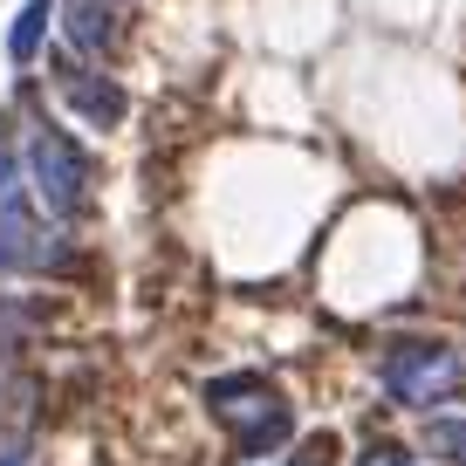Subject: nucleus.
Masks as SVG:
<instances>
[{
  "instance_id": "1a4fd4ad",
  "label": "nucleus",
  "mask_w": 466,
  "mask_h": 466,
  "mask_svg": "<svg viewBox=\"0 0 466 466\" xmlns=\"http://www.w3.org/2000/svg\"><path fill=\"white\" fill-rule=\"evenodd\" d=\"M0 206H21V151L7 137V116H0Z\"/></svg>"
},
{
  "instance_id": "f257e3e1",
  "label": "nucleus",
  "mask_w": 466,
  "mask_h": 466,
  "mask_svg": "<svg viewBox=\"0 0 466 466\" xmlns=\"http://www.w3.org/2000/svg\"><path fill=\"white\" fill-rule=\"evenodd\" d=\"M384 391L398 398V405L425 411L439 405V398H452L466 384V350L460 343H432V336H405V343L384 350Z\"/></svg>"
},
{
  "instance_id": "7ed1b4c3",
  "label": "nucleus",
  "mask_w": 466,
  "mask_h": 466,
  "mask_svg": "<svg viewBox=\"0 0 466 466\" xmlns=\"http://www.w3.org/2000/svg\"><path fill=\"white\" fill-rule=\"evenodd\" d=\"M206 405H213V419L227 425L233 439H240L248 460L268 452V446H281V439L295 432L289 398H281L268 378H219V384H206Z\"/></svg>"
},
{
  "instance_id": "f8f14e48",
  "label": "nucleus",
  "mask_w": 466,
  "mask_h": 466,
  "mask_svg": "<svg viewBox=\"0 0 466 466\" xmlns=\"http://www.w3.org/2000/svg\"><path fill=\"white\" fill-rule=\"evenodd\" d=\"M0 466H35L28 439H0Z\"/></svg>"
},
{
  "instance_id": "f03ea898",
  "label": "nucleus",
  "mask_w": 466,
  "mask_h": 466,
  "mask_svg": "<svg viewBox=\"0 0 466 466\" xmlns=\"http://www.w3.org/2000/svg\"><path fill=\"white\" fill-rule=\"evenodd\" d=\"M28 186L42 192L48 219H76L89 206V151L48 116L28 124Z\"/></svg>"
},
{
  "instance_id": "20e7f679",
  "label": "nucleus",
  "mask_w": 466,
  "mask_h": 466,
  "mask_svg": "<svg viewBox=\"0 0 466 466\" xmlns=\"http://www.w3.org/2000/svg\"><path fill=\"white\" fill-rule=\"evenodd\" d=\"M56 268H69V248L28 206H0V275H56Z\"/></svg>"
},
{
  "instance_id": "39448f33",
  "label": "nucleus",
  "mask_w": 466,
  "mask_h": 466,
  "mask_svg": "<svg viewBox=\"0 0 466 466\" xmlns=\"http://www.w3.org/2000/svg\"><path fill=\"white\" fill-rule=\"evenodd\" d=\"M56 89H62V103L83 116L89 131H116V124H124V89H116L103 69H76L69 62V69L56 76Z\"/></svg>"
},
{
  "instance_id": "6e6552de",
  "label": "nucleus",
  "mask_w": 466,
  "mask_h": 466,
  "mask_svg": "<svg viewBox=\"0 0 466 466\" xmlns=\"http://www.w3.org/2000/svg\"><path fill=\"white\" fill-rule=\"evenodd\" d=\"M425 452H439L446 466H466V419H432L425 425Z\"/></svg>"
},
{
  "instance_id": "0eeeda50",
  "label": "nucleus",
  "mask_w": 466,
  "mask_h": 466,
  "mask_svg": "<svg viewBox=\"0 0 466 466\" xmlns=\"http://www.w3.org/2000/svg\"><path fill=\"white\" fill-rule=\"evenodd\" d=\"M48 21H56V0H21L15 28H7V62H35V56H42Z\"/></svg>"
},
{
  "instance_id": "9d476101",
  "label": "nucleus",
  "mask_w": 466,
  "mask_h": 466,
  "mask_svg": "<svg viewBox=\"0 0 466 466\" xmlns=\"http://www.w3.org/2000/svg\"><path fill=\"white\" fill-rule=\"evenodd\" d=\"M329 460H336V439H329V432H316V439H309V446L295 452L289 466H329Z\"/></svg>"
},
{
  "instance_id": "9b49d317",
  "label": "nucleus",
  "mask_w": 466,
  "mask_h": 466,
  "mask_svg": "<svg viewBox=\"0 0 466 466\" xmlns=\"http://www.w3.org/2000/svg\"><path fill=\"white\" fill-rule=\"evenodd\" d=\"M357 466H411V452H398V446H370Z\"/></svg>"
},
{
  "instance_id": "423d86ee",
  "label": "nucleus",
  "mask_w": 466,
  "mask_h": 466,
  "mask_svg": "<svg viewBox=\"0 0 466 466\" xmlns=\"http://www.w3.org/2000/svg\"><path fill=\"white\" fill-rule=\"evenodd\" d=\"M62 35L76 56H110L116 48V0H62Z\"/></svg>"
}]
</instances>
